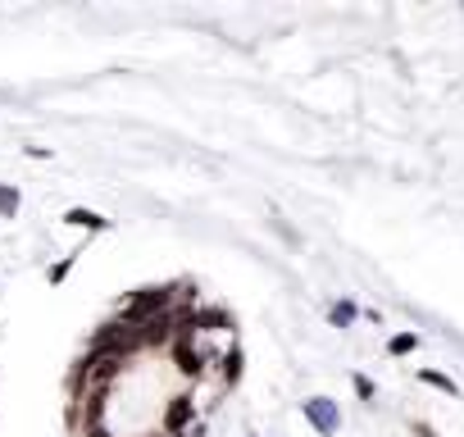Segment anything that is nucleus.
<instances>
[{
  "mask_svg": "<svg viewBox=\"0 0 464 437\" xmlns=\"http://www.w3.org/2000/svg\"><path fill=\"white\" fill-rule=\"evenodd\" d=\"M182 296H187V283H164V287H137V292H128V296L119 301V319H123V324H132V328H141L146 319H155V315L173 310V306H178Z\"/></svg>",
  "mask_w": 464,
  "mask_h": 437,
  "instance_id": "1",
  "label": "nucleus"
},
{
  "mask_svg": "<svg viewBox=\"0 0 464 437\" xmlns=\"http://www.w3.org/2000/svg\"><path fill=\"white\" fill-rule=\"evenodd\" d=\"M87 351H96V355H114V360H132V355L141 351V333H137L132 324H123V319H110V324H101V328L92 333Z\"/></svg>",
  "mask_w": 464,
  "mask_h": 437,
  "instance_id": "2",
  "label": "nucleus"
},
{
  "mask_svg": "<svg viewBox=\"0 0 464 437\" xmlns=\"http://www.w3.org/2000/svg\"><path fill=\"white\" fill-rule=\"evenodd\" d=\"M196 428V396L178 392L169 405H164V419H160V437H187Z\"/></svg>",
  "mask_w": 464,
  "mask_h": 437,
  "instance_id": "3",
  "label": "nucleus"
},
{
  "mask_svg": "<svg viewBox=\"0 0 464 437\" xmlns=\"http://www.w3.org/2000/svg\"><path fill=\"white\" fill-rule=\"evenodd\" d=\"M169 346H173V364H178V374H182V378H200V374L214 364V355H209L196 337H173Z\"/></svg>",
  "mask_w": 464,
  "mask_h": 437,
  "instance_id": "4",
  "label": "nucleus"
},
{
  "mask_svg": "<svg viewBox=\"0 0 464 437\" xmlns=\"http://www.w3.org/2000/svg\"><path fill=\"white\" fill-rule=\"evenodd\" d=\"M305 419L314 423L319 437H333V432L342 428V410H337V401H328V396H310V401H305Z\"/></svg>",
  "mask_w": 464,
  "mask_h": 437,
  "instance_id": "5",
  "label": "nucleus"
},
{
  "mask_svg": "<svg viewBox=\"0 0 464 437\" xmlns=\"http://www.w3.org/2000/svg\"><path fill=\"white\" fill-rule=\"evenodd\" d=\"M64 224H69V228H87V233H105L110 218L96 214V209H87V205H73V209H64Z\"/></svg>",
  "mask_w": 464,
  "mask_h": 437,
  "instance_id": "6",
  "label": "nucleus"
},
{
  "mask_svg": "<svg viewBox=\"0 0 464 437\" xmlns=\"http://www.w3.org/2000/svg\"><path fill=\"white\" fill-rule=\"evenodd\" d=\"M214 364H223V383H227V387L242 378V351H237V346H227V351H223Z\"/></svg>",
  "mask_w": 464,
  "mask_h": 437,
  "instance_id": "7",
  "label": "nucleus"
},
{
  "mask_svg": "<svg viewBox=\"0 0 464 437\" xmlns=\"http://www.w3.org/2000/svg\"><path fill=\"white\" fill-rule=\"evenodd\" d=\"M355 319H360V310H355V301H337V306L328 310V324H333V328H351Z\"/></svg>",
  "mask_w": 464,
  "mask_h": 437,
  "instance_id": "8",
  "label": "nucleus"
},
{
  "mask_svg": "<svg viewBox=\"0 0 464 437\" xmlns=\"http://www.w3.org/2000/svg\"><path fill=\"white\" fill-rule=\"evenodd\" d=\"M14 214H19V187L0 182V218H14Z\"/></svg>",
  "mask_w": 464,
  "mask_h": 437,
  "instance_id": "9",
  "label": "nucleus"
},
{
  "mask_svg": "<svg viewBox=\"0 0 464 437\" xmlns=\"http://www.w3.org/2000/svg\"><path fill=\"white\" fill-rule=\"evenodd\" d=\"M419 383H428V387H437V392L455 396V383H450L446 374H437V369H419Z\"/></svg>",
  "mask_w": 464,
  "mask_h": 437,
  "instance_id": "10",
  "label": "nucleus"
},
{
  "mask_svg": "<svg viewBox=\"0 0 464 437\" xmlns=\"http://www.w3.org/2000/svg\"><path fill=\"white\" fill-rule=\"evenodd\" d=\"M414 346H419V337H414V333H396V337L387 342V355H410Z\"/></svg>",
  "mask_w": 464,
  "mask_h": 437,
  "instance_id": "11",
  "label": "nucleus"
},
{
  "mask_svg": "<svg viewBox=\"0 0 464 437\" xmlns=\"http://www.w3.org/2000/svg\"><path fill=\"white\" fill-rule=\"evenodd\" d=\"M69 274H73V256H64V260H55V265H51V274H46V278H51V283H55V287H60V283H64V278H69Z\"/></svg>",
  "mask_w": 464,
  "mask_h": 437,
  "instance_id": "12",
  "label": "nucleus"
},
{
  "mask_svg": "<svg viewBox=\"0 0 464 437\" xmlns=\"http://www.w3.org/2000/svg\"><path fill=\"white\" fill-rule=\"evenodd\" d=\"M355 392H360V401H373V396H378V387H373L364 374H355Z\"/></svg>",
  "mask_w": 464,
  "mask_h": 437,
  "instance_id": "13",
  "label": "nucleus"
},
{
  "mask_svg": "<svg viewBox=\"0 0 464 437\" xmlns=\"http://www.w3.org/2000/svg\"><path fill=\"white\" fill-rule=\"evenodd\" d=\"M82 437H114V432H110L105 423H96V428H82Z\"/></svg>",
  "mask_w": 464,
  "mask_h": 437,
  "instance_id": "14",
  "label": "nucleus"
}]
</instances>
